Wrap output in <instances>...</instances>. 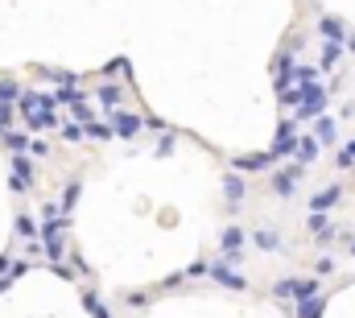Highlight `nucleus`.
<instances>
[{
	"mask_svg": "<svg viewBox=\"0 0 355 318\" xmlns=\"http://www.w3.org/2000/svg\"><path fill=\"white\" fill-rule=\"evenodd\" d=\"M318 294H322V281L318 277H285V281L272 285V298L277 302H310Z\"/></svg>",
	"mask_w": 355,
	"mask_h": 318,
	"instance_id": "2",
	"label": "nucleus"
},
{
	"mask_svg": "<svg viewBox=\"0 0 355 318\" xmlns=\"http://www.w3.org/2000/svg\"><path fill=\"white\" fill-rule=\"evenodd\" d=\"M8 186H12L17 194L33 190V165H29L25 153H21V158H12V165H8Z\"/></svg>",
	"mask_w": 355,
	"mask_h": 318,
	"instance_id": "7",
	"label": "nucleus"
},
{
	"mask_svg": "<svg viewBox=\"0 0 355 318\" xmlns=\"http://www.w3.org/2000/svg\"><path fill=\"white\" fill-rule=\"evenodd\" d=\"M306 228H310L314 236H331V219H327V211H310V215H306Z\"/></svg>",
	"mask_w": 355,
	"mask_h": 318,
	"instance_id": "23",
	"label": "nucleus"
},
{
	"mask_svg": "<svg viewBox=\"0 0 355 318\" xmlns=\"http://www.w3.org/2000/svg\"><path fill=\"white\" fill-rule=\"evenodd\" d=\"M182 281H186V273H174V277H166L162 285H166V290H174V285H182Z\"/></svg>",
	"mask_w": 355,
	"mask_h": 318,
	"instance_id": "39",
	"label": "nucleus"
},
{
	"mask_svg": "<svg viewBox=\"0 0 355 318\" xmlns=\"http://www.w3.org/2000/svg\"><path fill=\"white\" fill-rule=\"evenodd\" d=\"M327 95H331L327 87H310V91H306V99L297 103L293 120H318V116H322V108H327Z\"/></svg>",
	"mask_w": 355,
	"mask_h": 318,
	"instance_id": "4",
	"label": "nucleus"
},
{
	"mask_svg": "<svg viewBox=\"0 0 355 318\" xmlns=\"http://www.w3.org/2000/svg\"><path fill=\"white\" fill-rule=\"evenodd\" d=\"M128 306H137V310H141V306H149V298H145L141 290H132V294H128Z\"/></svg>",
	"mask_w": 355,
	"mask_h": 318,
	"instance_id": "37",
	"label": "nucleus"
},
{
	"mask_svg": "<svg viewBox=\"0 0 355 318\" xmlns=\"http://www.w3.org/2000/svg\"><path fill=\"white\" fill-rule=\"evenodd\" d=\"M318 33H322L327 42H347V37H352L347 25H343L339 17H322V21H318Z\"/></svg>",
	"mask_w": 355,
	"mask_h": 318,
	"instance_id": "12",
	"label": "nucleus"
},
{
	"mask_svg": "<svg viewBox=\"0 0 355 318\" xmlns=\"http://www.w3.org/2000/svg\"><path fill=\"white\" fill-rule=\"evenodd\" d=\"M268 153H248V158H236L232 161V169H236V174H257V169H265L268 165Z\"/></svg>",
	"mask_w": 355,
	"mask_h": 318,
	"instance_id": "15",
	"label": "nucleus"
},
{
	"mask_svg": "<svg viewBox=\"0 0 355 318\" xmlns=\"http://www.w3.org/2000/svg\"><path fill=\"white\" fill-rule=\"evenodd\" d=\"M83 306L91 310V318H112V310L99 302V294H95V290H83Z\"/></svg>",
	"mask_w": 355,
	"mask_h": 318,
	"instance_id": "25",
	"label": "nucleus"
},
{
	"mask_svg": "<svg viewBox=\"0 0 355 318\" xmlns=\"http://www.w3.org/2000/svg\"><path fill=\"white\" fill-rule=\"evenodd\" d=\"M79 194H83V186H79V178H75V182L67 186V194H62V211H67V215L75 211V203H79Z\"/></svg>",
	"mask_w": 355,
	"mask_h": 318,
	"instance_id": "27",
	"label": "nucleus"
},
{
	"mask_svg": "<svg viewBox=\"0 0 355 318\" xmlns=\"http://www.w3.org/2000/svg\"><path fill=\"white\" fill-rule=\"evenodd\" d=\"M21 95H25V87L12 79H0V103H21Z\"/></svg>",
	"mask_w": 355,
	"mask_h": 318,
	"instance_id": "24",
	"label": "nucleus"
},
{
	"mask_svg": "<svg viewBox=\"0 0 355 318\" xmlns=\"http://www.w3.org/2000/svg\"><path fill=\"white\" fill-rule=\"evenodd\" d=\"M62 137H67V141H87V133H83V124H79V120L62 124Z\"/></svg>",
	"mask_w": 355,
	"mask_h": 318,
	"instance_id": "31",
	"label": "nucleus"
},
{
	"mask_svg": "<svg viewBox=\"0 0 355 318\" xmlns=\"http://www.w3.org/2000/svg\"><path fill=\"white\" fill-rule=\"evenodd\" d=\"M318 145H322V141H318L314 133H310V137H297V153H293V158H297V165H310V161H318V153H322Z\"/></svg>",
	"mask_w": 355,
	"mask_h": 318,
	"instance_id": "11",
	"label": "nucleus"
},
{
	"mask_svg": "<svg viewBox=\"0 0 355 318\" xmlns=\"http://www.w3.org/2000/svg\"><path fill=\"white\" fill-rule=\"evenodd\" d=\"M223 194H227V203H240V199H248V182L232 169V174L223 178Z\"/></svg>",
	"mask_w": 355,
	"mask_h": 318,
	"instance_id": "14",
	"label": "nucleus"
},
{
	"mask_svg": "<svg viewBox=\"0 0 355 318\" xmlns=\"http://www.w3.org/2000/svg\"><path fill=\"white\" fill-rule=\"evenodd\" d=\"M145 124H149V128H153V133H170V128H166V120H162V116H145Z\"/></svg>",
	"mask_w": 355,
	"mask_h": 318,
	"instance_id": "36",
	"label": "nucleus"
},
{
	"mask_svg": "<svg viewBox=\"0 0 355 318\" xmlns=\"http://www.w3.org/2000/svg\"><path fill=\"white\" fill-rule=\"evenodd\" d=\"M339 199H343V186L335 182V186H327V190H318V194L310 199V211H331Z\"/></svg>",
	"mask_w": 355,
	"mask_h": 318,
	"instance_id": "13",
	"label": "nucleus"
},
{
	"mask_svg": "<svg viewBox=\"0 0 355 318\" xmlns=\"http://www.w3.org/2000/svg\"><path fill=\"white\" fill-rule=\"evenodd\" d=\"M42 75H46V79H54V83H62V87H75V83H79L71 71H54V67H46Z\"/></svg>",
	"mask_w": 355,
	"mask_h": 318,
	"instance_id": "28",
	"label": "nucleus"
},
{
	"mask_svg": "<svg viewBox=\"0 0 355 318\" xmlns=\"http://www.w3.org/2000/svg\"><path fill=\"white\" fill-rule=\"evenodd\" d=\"M54 108H58L54 95H42V91H25V95H21V120H25L29 128H54V124H58Z\"/></svg>",
	"mask_w": 355,
	"mask_h": 318,
	"instance_id": "1",
	"label": "nucleus"
},
{
	"mask_svg": "<svg viewBox=\"0 0 355 318\" xmlns=\"http://www.w3.org/2000/svg\"><path fill=\"white\" fill-rule=\"evenodd\" d=\"M244 244H248V236H244V228H223V236H219V248H223V260H227V265H236V260L244 256Z\"/></svg>",
	"mask_w": 355,
	"mask_h": 318,
	"instance_id": "8",
	"label": "nucleus"
},
{
	"mask_svg": "<svg viewBox=\"0 0 355 318\" xmlns=\"http://www.w3.org/2000/svg\"><path fill=\"white\" fill-rule=\"evenodd\" d=\"M347 46H352V54H355V33H352V37H347Z\"/></svg>",
	"mask_w": 355,
	"mask_h": 318,
	"instance_id": "41",
	"label": "nucleus"
},
{
	"mask_svg": "<svg viewBox=\"0 0 355 318\" xmlns=\"http://www.w3.org/2000/svg\"><path fill=\"white\" fill-rule=\"evenodd\" d=\"M8 285H12V277H0V294H4V290H8Z\"/></svg>",
	"mask_w": 355,
	"mask_h": 318,
	"instance_id": "40",
	"label": "nucleus"
},
{
	"mask_svg": "<svg viewBox=\"0 0 355 318\" xmlns=\"http://www.w3.org/2000/svg\"><path fill=\"white\" fill-rule=\"evenodd\" d=\"M95 99H99V108L112 116V112H120V103H124V87H120V83H99V87H95Z\"/></svg>",
	"mask_w": 355,
	"mask_h": 318,
	"instance_id": "9",
	"label": "nucleus"
},
{
	"mask_svg": "<svg viewBox=\"0 0 355 318\" xmlns=\"http://www.w3.org/2000/svg\"><path fill=\"white\" fill-rule=\"evenodd\" d=\"M314 137H318L322 145H331V141H335V116H318V120H314Z\"/></svg>",
	"mask_w": 355,
	"mask_h": 318,
	"instance_id": "21",
	"label": "nucleus"
},
{
	"mask_svg": "<svg viewBox=\"0 0 355 318\" xmlns=\"http://www.w3.org/2000/svg\"><path fill=\"white\" fill-rule=\"evenodd\" d=\"M252 240H257L261 252H285V240H281V232H272V228H261Z\"/></svg>",
	"mask_w": 355,
	"mask_h": 318,
	"instance_id": "16",
	"label": "nucleus"
},
{
	"mask_svg": "<svg viewBox=\"0 0 355 318\" xmlns=\"http://www.w3.org/2000/svg\"><path fill=\"white\" fill-rule=\"evenodd\" d=\"M107 124H112V133H116V137H124V141H128V137H137V133H141L145 116H137V112L120 108V112H112V116H107Z\"/></svg>",
	"mask_w": 355,
	"mask_h": 318,
	"instance_id": "6",
	"label": "nucleus"
},
{
	"mask_svg": "<svg viewBox=\"0 0 355 318\" xmlns=\"http://www.w3.org/2000/svg\"><path fill=\"white\" fill-rule=\"evenodd\" d=\"M293 153H297V128H293V116H285V120L277 124V141H272L268 158L281 161V158H293Z\"/></svg>",
	"mask_w": 355,
	"mask_h": 318,
	"instance_id": "3",
	"label": "nucleus"
},
{
	"mask_svg": "<svg viewBox=\"0 0 355 318\" xmlns=\"http://www.w3.org/2000/svg\"><path fill=\"white\" fill-rule=\"evenodd\" d=\"M12 133V103H0V137Z\"/></svg>",
	"mask_w": 355,
	"mask_h": 318,
	"instance_id": "33",
	"label": "nucleus"
},
{
	"mask_svg": "<svg viewBox=\"0 0 355 318\" xmlns=\"http://www.w3.org/2000/svg\"><path fill=\"white\" fill-rule=\"evenodd\" d=\"M335 161H339V169H352V165H355V141H347V145L339 149V158H335Z\"/></svg>",
	"mask_w": 355,
	"mask_h": 318,
	"instance_id": "30",
	"label": "nucleus"
},
{
	"mask_svg": "<svg viewBox=\"0 0 355 318\" xmlns=\"http://www.w3.org/2000/svg\"><path fill=\"white\" fill-rule=\"evenodd\" d=\"M314 269H318V273H331V269H335V260H331V256H318V265H314Z\"/></svg>",
	"mask_w": 355,
	"mask_h": 318,
	"instance_id": "38",
	"label": "nucleus"
},
{
	"mask_svg": "<svg viewBox=\"0 0 355 318\" xmlns=\"http://www.w3.org/2000/svg\"><path fill=\"white\" fill-rule=\"evenodd\" d=\"M207 269H211V273H207L211 281H219V285H227V290H248V277H244L240 269H232L227 260H211Z\"/></svg>",
	"mask_w": 355,
	"mask_h": 318,
	"instance_id": "5",
	"label": "nucleus"
},
{
	"mask_svg": "<svg viewBox=\"0 0 355 318\" xmlns=\"http://www.w3.org/2000/svg\"><path fill=\"white\" fill-rule=\"evenodd\" d=\"M297 178H302V165H289V169L272 174V194H281V199H293V194H297Z\"/></svg>",
	"mask_w": 355,
	"mask_h": 318,
	"instance_id": "10",
	"label": "nucleus"
},
{
	"mask_svg": "<svg viewBox=\"0 0 355 318\" xmlns=\"http://www.w3.org/2000/svg\"><path fill=\"white\" fill-rule=\"evenodd\" d=\"M339 58H343V42H322V67H327V71H335V67H339Z\"/></svg>",
	"mask_w": 355,
	"mask_h": 318,
	"instance_id": "20",
	"label": "nucleus"
},
{
	"mask_svg": "<svg viewBox=\"0 0 355 318\" xmlns=\"http://www.w3.org/2000/svg\"><path fill=\"white\" fill-rule=\"evenodd\" d=\"M17 236L33 240V236H37V224H33V219H29V215H17Z\"/></svg>",
	"mask_w": 355,
	"mask_h": 318,
	"instance_id": "29",
	"label": "nucleus"
},
{
	"mask_svg": "<svg viewBox=\"0 0 355 318\" xmlns=\"http://www.w3.org/2000/svg\"><path fill=\"white\" fill-rule=\"evenodd\" d=\"M322 310H327V298L318 294V298H310V302H297V310H293V315H297V318H322Z\"/></svg>",
	"mask_w": 355,
	"mask_h": 318,
	"instance_id": "18",
	"label": "nucleus"
},
{
	"mask_svg": "<svg viewBox=\"0 0 355 318\" xmlns=\"http://www.w3.org/2000/svg\"><path fill=\"white\" fill-rule=\"evenodd\" d=\"M4 145H8V153H12V158L29 153V137H25V133H17V128H12V133H4Z\"/></svg>",
	"mask_w": 355,
	"mask_h": 318,
	"instance_id": "22",
	"label": "nucleus"
},
{
	"mask_svg": "<svg viewBox=\"0 0 355 318\" xmlns=\"http://www.w3.org/2000/svg\"><path fill=\"white\" fill-rule=\"evenodd\" d=\"M29 158H50V145H46L42 137H33V141H29Z\"/></svg>",
	"mask_w": 355,
	"mask_h": 318,
	"instance_id": "34",
	"label": "nucleus"
},
{
	"mask_svg": "<svg viewBox=\"0 0 355 318\" xmlns=\"http://www.w3.org/2000/svg\"><path fill=\"white\" fill-rule=\"evenodd\" d=\"M83 133H87V141H112V137H116V133H112V124H99V120L83 124Z\"/></svg>",
	"mask_w": 355,
	"mask_h": 318,
	"instance_id": "26",
	"label": "nucleus"
},
{
	"mask_svg": "<svg viewBox=\"0 0 355 318\" xmlns=\"http://www.w3.org/2000/svg\"><path fill=\"white\" fill-rule=\"evenodd\" d=\"M174 145H178L174 133H162V141H157V158H170V153H174Z\"/></svg>",
	"mask_w": 355,
	"mask_h": 318,
	"instance_id": "32",
	"label": "nucleus"
},
{
	"mask_svg": "<svg viewBox=\"0 0 355 318\" xmlns=\"http://www.w3.org/2000/svg\"><path fill=\"white\" fill-rule=\"evenodd\" d=\"M103 71H107V75H124V71H128V58H112Z\"/></svg>",
	"mask_w": 355,
	"mask_h": 318,
	"instance_id": "35",
	"label": "nucleus"
},
{
	"mask_svg": "<svg viewBox=\"0 0 355 318\" xmlns=\"http://www.w3.org/2000/svg\"><path fill=\"white\" fill-rule=\"evenodd\" d=\"M67 108H71V116H75V120H79V124H91V120H95V112H91L87 95H79V99H71V103H67Z\"/></svg>",
	"mask_w": 355,
	"mask_h": 318,
	"instance_id": "19",
	"label": "nucleus"
},
{
	"mask_svg": "<svg viewBox=\"0 0 355 318\" xmlns=\"http://www.w3.org/2000/svg\"><path fill=\"white\" fill-rule=\"evenodd\" d=\"M352 252H355V236H352Z\"/></svg>",
	"mask_w": 355,
	"mask_h": 318,
	"instance_id": "42",
	"label": "nucleus"
},
{
	"mask_svg": "<svg viewBox=\"0 0 355 318\" xmlns=\"http://www.w3.org/2000/svg\"><path fill=\"white\" fill-rule=\"evenodd\" d=\"M293 79H297V87H302V91H310V87H322V83H318V67H314V62H310V67L302 62V67L293 71Z\"/></svg>",
	"mask_w": 355,
	"mask_h": 318,
	"instance_id": "17",
	"label": "nucleus"
}]
</instances>
